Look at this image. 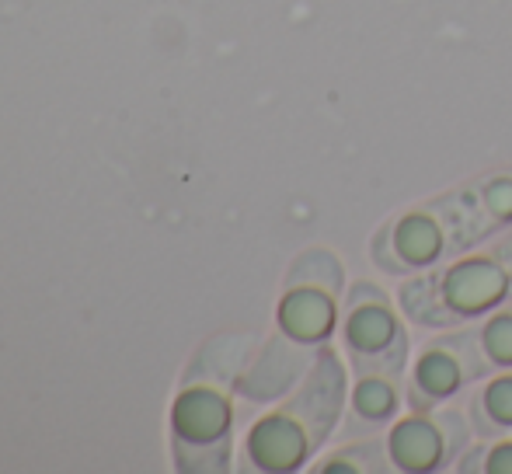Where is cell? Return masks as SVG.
Returning a JSON list of instances; mask_svg holds the SVG:
<instances>
[{
    "label": "cell",
    "mask_w": 512,
    "mask_h": 474,
    "mask_svg": "<svg viewBox=\"0 0 512 474\" xmlns=\"http://www.w3.org/2000/svg\"><path fill=\"white\" fill-rule=\"evenodd\" d=\"M506 217H512V182L502 175L478 178L429 203L425 210L411 213L398 224L394 237V255L384 258L387 269H408V265L446 262L492 234Z\"/></svg>",
    "instance_id": "obj_1"
},
{
    "label": "cell",
    "mask_w": 512,
    "mask_h": 474,
    "mask_svg": "<svg viewBox=\"0 0 512 474\" xmlns=\"http://www.w3.org/2000/svg\"><path fill=\"white\" fill-rule=\"evenodd\" d=\"M506 293H512V234L495 241L485 255L453 262L436 276L411 283L405 290V307L418 321L443 325L460 314L485 311Z\"/></svg>",
    "instance_id": "obj_2"
},
{
    "label": "cell",
    "mask_w": 512,
    "mask_h": 474,
    "mask_svg": "<svg viewBox=\"0 0 512 474\" xmlns=\"http://www.w3.org/2000/svg\"><path fill=\"white\" fill-rule=\"evenodd\" d=\"M342 391L345 380L338 373L335 356L324 353L321 366L310 377V384L300 391V398L279 419L265 422L262 433H255V443H251L255 454H262L272 464H286V468L297 464L335 426L338 412H342Z\"/></svg>",
    "instance_id": "obj_3"
}]
</instances>
